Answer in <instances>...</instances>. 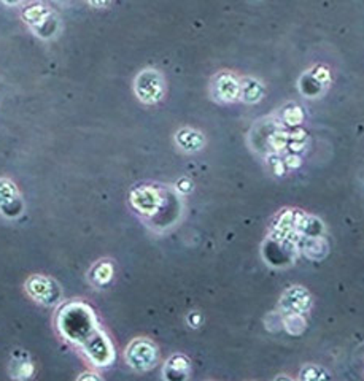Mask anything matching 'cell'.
I'll return each instance as SVG.
<instances>
[{
	"instance_id": "1",
	"label": "cell",
	"mask_w": 364,
	"mask_h": 381,
	"mask_svg": "<svg viewBox=\"0 0 364 381\" xmlns=\"http://www.w3.org/2000/svg\"><path fill=\"white\" fill-rule=\"evenodd\" d=\"M99 328V321L92 308L81 301L64 303L56 314V329L59 335L70 345L78 348Z\"/></svg>"
},
{
	"instance_id": "2",
	"label": "cell",
	"mask_w": 364,
	"mask_h": 381,
	"mask_svg": "<svg viewBox=\"0 0 364 381\" xmlns=\"http://www.w3.org/2000/svg\"><path fill=\"white\" fill-rule=\"evenodd\" d=\"M21 19L32 30V34L42 40H51L61 30V21L56 13L40 2L27 3L21 12Z\"/></svg>"
},
{
	"instance_id": "3",
	"label": "cell",
	"mask_w": 364,
	"mask_h": 381,
	"mask_svg": "<svg viewBox=\"0 0 364 381\" xmlns=\"http://www.w3.org/2000/svg\"><path fill=\"white\" fill-rule=\"evenodd\" d=\"M167 202V194L155 184H140L129 194L130 206L144 218H157Z\"/></svg>"
},
{
	"instance_id": "4",
	"label": "cell",
	"mask_w": 364,
	"mask_h": 381,
	"mask_svg": "<svg viewBox=\"0 0 364 381\" xmlns=\"http://www.w3.org/2000/svg\"><path fill=\"white\" fill-rule=\"evenodd\" d=\"M159 351L153 340L146 337H137L129 343L124 350V361L134 372L144 373L156 367Z\"/></svg>"
},
{
	"instance_id": "5",
	"label": "cell",
	"mask_w": 364,
	"mask_h": 381,
	"mask_svg": "<svg viewBox=\"0 0 364 381\" xmlns=\"http://www.w3.org/2000/svg\"><path fill=\"white\" fill-rule=\"evenodd\" d=\"M24 291L35 303L42 307H56L62 301V287L48 275H31L24 283Z\"/></svg>"
},
{
	"instance_id": "6",
	"label": "cell",
	"mask_w": 364,
	"mask_h": 381,
	"mask_svg": "<svg viewBox=\"0 0 364 381\" xmlns=\"http://www.w3.org/2000/svg\"><path fill=\"white\" fill-rule=\"evenodd\" d=\"M134 94L145 105L159 103L166 96L164 76L156 69H144L134 80Z\"/></svg>"
},
{
	"instance_id": "7",
	"label": "cell",
	"mask_w": 364,
	"mask_h": 381,
	"mask_svg": "<svg viewBox=\"0 0 364 381\" xmlns=\"http://www.w3.org/2000/svg\"><path fill=\"white\" fill-rule=\"evenodd\" d=\"M81 353L94 367H108L115 361V348L102 328L97 329L83 345L80 346Z\"/></svg>"
},
{
	"instance_id": "8",
	"label": "cell",
	"mask_w": 364,
	"mask_h": 381,
	"mask_svg": "<svg viewBox=\"0 0 364 381\" xmlns=\"http://www.w3.org/2000/svg\"><path fill=\"white\" fill-rule=\"evenodd\" d=\"M26 213V202L13 179L0 177V216L7 221H16Z\"/></svg>"
},
{
	"instance_id": "9",
	"label": "cell",
	"mask_w": 364,
	"mask_h": 381,
	"mask_svg": "<svg viewBox=\"0 0 364 381\" xmlns=\"http://www.w3.org/2000/svg\"><path fill=\"white\" fill-rule=\"evenodd\" d=\"M211 99L218 103H234L241 97V78L232 72H220L211 78Z\"/></svg>"
},
{
	"instance_id": "10",
	"label": "cell",
	"mask_w": 364,
	"mask_h": 381,
	"mask_svg": "<svg viewBox=\"0 0 364 381\" xmlns=\"http://www.w3.org/2000/svg\"><path fill=\"white\" fill-rule=\"evenodd\" d=\"M312 305H313V297L306 287L291 286L281 294L279 308L281 314H290V313L306 314L307 312H311Z\"/></svg>"
},
{
	"instance_id": "11",
	"label": "cell",
	"mask_w": 364,
	"mask_h": 381,
	"mask_svg": "<svg viewBox=\"0 0 364 381\" xmlns=\"http://www.w3.org/2000/svg\"><path fill=\"white\" fill-rule=\"evenodd\" d=\"M173 140H175V145L178 146V150L187 152V154L199 152L204 148L205 143H207L205 135L194 127L178 129L175 135H173Z\"/></svg>"
},
{
	"instance_id": "12",
	"label": "cell",
	"mask_w": 364,
	"mask_h": 381,
	"mask_svg": "<svg viewBox=\"0 0 364 381\" xmlns=\"http://www.w3.org/2000/svg\"><path fill=\"white\" fill-rule=\"evenodd\" d=\"M191 375V361L182 353H175L164 362L162 378L167 381H184Z\"/></svg>"
},
{
	"instance_id": "13",
	"label": "cell",
	"mask_w": 364,
	"mask_h": 381,
	"mask_svg": "<svg viewBox=\"0 0 364 381\" xmlns=\"http://www.w3.org/2000/svg\"><path fill=\"white\" fill-rule=\"evenodd\" d=\"M88 281L97 290H104L115 278V264L112 259H99L89 267Z\"/></svg>"
},
{
	"instance_id": "14",
	"label": "cell",
	"mask_w": 364,
	"mask_h": 381,
	"mask_svg": "<svg viewBox=\"0 0 364 381\" xmlns=\"http://www.w3.org/2000/svg\"><path fill=\"white\" fill-rule=\"evenodd\" d=\"M35 373L34 361L31 355L24 350H16L12 353V359L8 364V375L13 380H27L32 378Z\"/></svg>"
},
{
	"instance_id": "15",
	"label": "cell",
	"mask_w": 364,
	"mask_h": 381,
	"mask_svg": "<svg viewBox=\"0 0 364 381\" xmlns=\"http://www.w3.org/2000/svg\"><path fill=\"white\" fill-rule=\"evenodd\" d=\"M297 248L300 251L309 259L322 260L328 256V243L323 238V236L315 237H302L297 242Z\"/></svg>"
},
{
	"instance_id": "16",
	"label": "cell",
	"mask_w": 364,
	"mask_h": 381,
	"mask_svg": "<svg viewBox=\"0 0 364 381\" xmlns=\"http://www.w3.org/2000/svg\"><path fill=\"white\" fill-rule=\"evenodd\" d=\"M264 97V86L259 80L253 76H245L241 80V97L239 100L243 103H258Z\"/></svg>"
},
{
	"instance_id": "17",
	"label": "cell",
	"mask_w": 364,
	"mask_h": 381,
	"mask_svg": "<svg viewBox=\"0 0 364 381\" xmlns=\"http://www.w3.org/2000/svg\"><path fill=\"white\" fill-rule=\"evenodd\" d=\"M296 232L302 237H315V236H323L324 227L323 222L318 218L300 213L296 221Z\"/></svg>"
},
{
	"instance_id": "18",
	"label": "cell",
	"mask_w": 364,
	"mask_h": 381,
	"mask_svg": "<svg viewBox=\"0 0 364 381\" xmlns=\"http://www.w3.org/2000/svg\"><path fill=\"white\" fill-rule=\"evenodd\" d=\"M284 127H297L304 121V110L296 103H288L275 118Z\"/></svg>"
},
{
	"instance_id": "19",
	"label": "cell",
	"mask_w": 364,
	"mask_h": 381,
	"mask_svg": "<svg viewBox=\"0 0 364 381\" xmlns=\"http://www.w3.org/2000/svg\"><path fill=\"white\" fill-rule=\"evenodd\" d=\"M300 89L304 96L307 97H318L323 94L326 89V83L315 75L313 70H309L307 73H304L300 80Z\"/></svg>"
},
{
	"instance_id": "20",
	"label": "cell",
	"mask_w": 364,
	"mask_h": 381,
	"mask_svg": "<svg viewBox=\"0 0 364 381\" xmlns=\"http://www.w3.org/2000/svg\"><path fill=\"white\" fill-rule=\"evenodd\" d=\"M281 323H284V329L291 335H301L307 329V321L304 318V314H281Z\"/></svg>"
},
{
	"instance_id": "21",
	"label": "cell",
	"mask_w": 364,
	"mask_h": 381,
	"mask_svg": "<svg viewBox=\"0 0 364 381\" xmlns=\"http://www.w3.org/2000/svg\"><path fill=\"white\" fill-rule=\"evenodd\" d=\"M300 378L304 381H317V380H329L333 378V375H331L328 370L322 366H315V364H309V366H304Z\"/></svg>"
},
{
	"instance_id": "22",
	"label": "cell",
	"mask_w": 364,
	"mask_h": 381,
	"mask_svg": "<svg viewBox=\"0 0 364 381\" xmlns=\"http://www.w3.org/2000/svg\"><path fill=\"white\" fill-rule=\"evenodd\" d=\"M266 159H268V166L272 168L274 175L281 177L285 175V172L288 170L284 159L279 154H274V152H269V154H266Z\"/></svg>"
},
{
	"instance_id": "23",
	"label": "cell",
	"mask_w": 364,
	"mask_h": 381,
	"mask_svg": "<svg viewBox=\"0 0 364 381\" xmlns=\"http://www.w3.org/2000/svg\"><path fill=\"white\" fill-rule=\"evenodd\" d=\"M187 323L191 329H199L200 324L204 323V318L202 314H200L199 312H196V310H193V312H189L187 314Z\"/></svg>"
},
{
	"instance_id": "24",
	"label": "cell",
	"mask_w": 364,
	"mask_h": 381,
	"mask_svg": "<svg viewBox=\"0 0 364 381\" xmlns=\"http://www.w3.org/2000/svg\"><path fill=\"white\" fill-rule=\"evenodd\" d=\"M284 162L286 168H297L301 167L302 164V159L300 154H295V152H288V154L284 157Z\"/></svg>"
},
{
	"instance_id": "25",
	"label": "cell",
	"mask_w": 364,
	"mask_h": 381,
	"mask_svg": "<svg viewBox=\"0 0 364 381\" xmlns=\"http://www.w3.org/2000/svg\"><path fill=\"white\" fill-rule=\"evenodd\" d=\"M175 189H177V193H180V194H189L193 190V181L188 178H180L175 184Z\"/></svg>"
},
{
	"instance_id": "26",
	"label": "cell",
	"mask_w": 364,
	"mask_h": 381,
	"mask_svg": "<svg viewBox=\"0 0 364 381\" xmlns=\"http://www.w3.org/2000/svg\"><path fill=\"white\" fill-rule=\"evenodd\" d=\"M113 0H88V3L94 8H107L108 5H112Z\"/></svg>"
},
{
	"instance_id": "27",
	"label": "cell",
	"mask_w": 364,
	"mask_h": 381,
	"mask_svg": "<svg viewBox=\"0 0 364 381\" xmlns=\"http://www.w3.org/2000/svg\"><path fill=\"white\" fill-rule=\"evenodd\" d=\"M77 378L78 380H101L102 375L96 373V372H83V373H80Z\"/></svg>"
},
{
	"instance_id": "28",
	"label": "cell",
	"mask_w": 364,
	"mask_h": 381,
	"mask_svg": "<svg viewBox=\"0 0 364 381\" xmlns=\"http://www.w3.org/2000/svg\"><path fill=\"white\" fill-rule=\"evenodd\" d=\"M3 5H7V7H18V5H21L24 2V0H0Z\"/></svg>"
}]
</instances>
